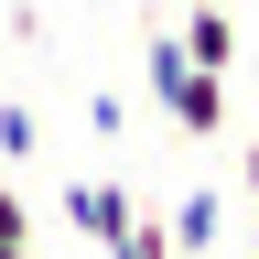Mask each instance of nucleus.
Here are the masks:
<instances>
[{"mask_svg":"<svg viewBox=\"0 0 259 259\" xmlns=\"http://www.w3.org/2000/svg\"><path fill=\"white\" fill-rule=\"evenodd\" d=\"M151 97L173 108V130H194V141L227 130V76L184 54V32H151Z\"/></svg>","mask_w":259,"mask_h":259,"instance_id":"nucleus-1","label":"nucleus"},{"mask_svg":"<svg viewBox=\"0 0 259 259\" xmlns=\"http://www.w3.org/2000/svg\"><path fill=\"white\" fill-rule=\"evenodd\" d=\"M184 54L194 65H216V76H227V65H238V11H227V0H184Z\"/></svg>","mask_w":259,"mask_h":259,"instance_id":"nucleus-2","label":"nucleus"},{"mask_svg":"<svg viewBox=\"0 0 259 259\" xmlns=\"http://www.w3.org/2000/svg\"><path fill=\"white\" fill-rule=\"evenodd\" d=\"M65 216H76V227H87L97 248H119V238H130V216H141V205H130L119 184H76V194H65Z\"/></svg>","mask_w":259,"mask_h":259,"instance_id":"nucleus-3","label":"nucleus"},{"mask_svg":"<svg viewBox=\"0 0 259 259\" xmlns=\"http://www.w3.org/2000/svg\"><path fill=\"white\" fill-rule=\"evenodd\" d=\"M216 227H227L216 194H184V205H173V248H216Z\"/></svg>","mask_w":259,"mask_h":259,"instance_id":"nucleus-4","label":"nucleus"},{"mask_svg":"<svg viewBox=\"0 0 259 259\" xmlns=\"http://www.w3.org/2000/svg\"><path fill=\"white\" fill-rule=\"evenodd\" d=\"M108 259H173V227H162V216H130V238H119Z\"/></svg>","mask_w":259,"mask_h":259,"instance_id":"nucleus-5","label":"nucleus"},{"mask_svg":"<svg viewBox=\"0 0 259 259\" xmlns=\"http://www.w3.org/2000/svg\"><path fill=\"white\" fill-rule=\"evenodd\" d=\"M0 248H32V216H22V194L0 184Z\"/></svg>","mask_w":259,"mask_h":259,"instance_id":"nucleus-6","label":"nucleus"},{"mask_svg":"<svg viewBox=\"0 0 259 259\" xmlns=\"http://www.w3.org/2000/svg\"><path fill=\"white\" fill-rule=\"evenodd\" d=\"M0 151H11V162L32 151V108H0Z\"/></svg>","mask_w":259,"mask_h":259,"instance_id":"nucleus-7","label":"nucleus"},{"mask_svg":"<svg viewBox=\"0 0 259 259\" xmlns=\"http://www.w3.org/2000/svg\"><path fill=\"white\" fill-rule=\"evenodd\" d=\"M248 194H259V141H248Z\"/></svg>","mask_w":259,"mask_h":259,"instance_id":"nucleus-8","label":"nucleus"},{"mask_svg":"<svg viewBox=\"0 0 259 259\" xmlns=\"http://www.w3.org/2000/svg\"><path fill=\"white\" fill-rule=\"evenodd\" d=\"M248 259H259V227H248Z\"/></svg>","mask_w":259,"mask_h":259,"instance_id":"nucleus-9","label":"nucleus"}]
</instances>
